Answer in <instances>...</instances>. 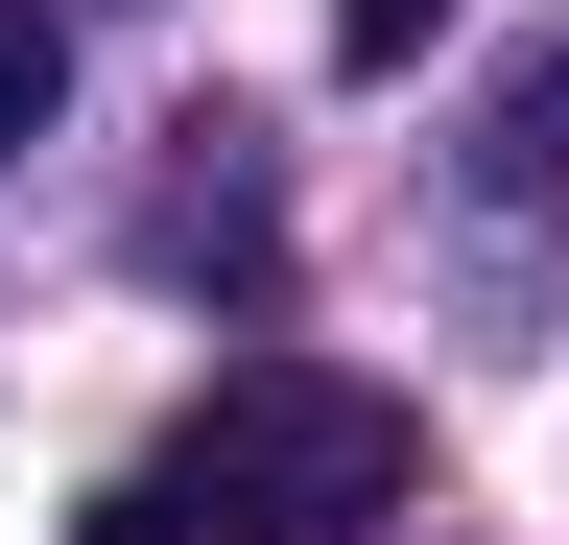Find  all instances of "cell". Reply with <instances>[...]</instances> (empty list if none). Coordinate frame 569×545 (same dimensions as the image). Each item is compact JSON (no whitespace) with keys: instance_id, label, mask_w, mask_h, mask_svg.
<instances>
[{"instance_id":"obj_4","label":"cell","mask_w":569,"mask_h":545,"mask_svg":"<svg viewBox=\"0 0 569 545\" xmlns=\"http://www.w3.org/2000/svg\"><path fill=\"white\" fill-rule=\"evenodd\" d=\"M71 545H238V522H213V498H190V474H119V498H96V522H71Z\"/></svg>"},{"instance_id":"obj_3","label":"cell","mask_w":569,"mask_h":545,"mask_svg":"<svg viewBox=\"0 0 569 545\" xmlns=\"http://www.w3.org/2000/svg\"><path fill=\"white\" fill-rule=\"evenodd\" d=\"M498 190H569V48H546L522 95H498Z\"/></svg>"},{"instance_id":"obj_1","label":"cell","mask_w":569,"mask_h":545,"mask_svg":"<svg viewBox=\"0 0 569 545\" xmlns=\"http://www.w3.org/2000/svg\"><path fill=\"white\" fill-rule=\"evenodd\" d=\"M167 474H190L238 545H403V403L332 380V356H238V380L190 403Z\"/></svg>"},{"instance_id":"obj_5","label":"cell","mask_w":569,"mask_h":545,"mask_svg":"<svg viewBox=\"0 0 569 545\" xmlns=\"http://www.w3.org/2000/svg\"><path fill=\"white\" fill-rule=\"evenodd\" d=\"M332 48H356V72H403V48H451V0H332Z\"/></svg>"},{"instance_id":"obj_2","label":"cell","mask_w":569,"mask_h":545,"mask_svg":"<svg viewBox=\"0 0 569 545\" xmlns=\"http://www.w3.org/2000/svg\"><path fill=\"white\" fill-rule=\"evenodd\" d=\"M48 95H71V24H48V0H0V143H48Z\"/></svg>"}]
</instances>
